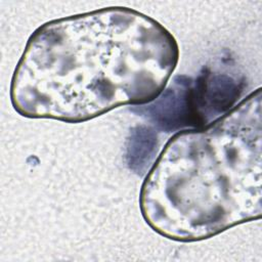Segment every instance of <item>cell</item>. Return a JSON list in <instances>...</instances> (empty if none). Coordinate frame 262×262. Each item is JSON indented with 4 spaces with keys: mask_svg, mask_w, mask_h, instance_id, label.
I'll return each instance as SVG.
<instances>
[{
    "mask_svg": "<svg viewBox=\"0 0 262 262\" xmlns=\"http://www.w3.org/2000/svg\"><path fill=\"white\" fill-rule=\"evenodd\" d=\"M179 61L175 37L155 18L112 6L49 20L27 41L10 83L14 111L77 124L166 88Z\"/></svg>",
    "mask_w": 262,
    "mask_h": 262,
    "instance_id": "1",
    "label": "cell"
},
{
    "mask_svg": "<svg viewBox=\"0 0 262 262\" xmlns=\"http://www.w3.org/2000/svg\"><path fill=\"white\" fill-rule=\"evenodd\" d=\"M146 224L182 243L207 239L262 215V90L202 128L177 132L139 192Z\"/></svg>",
    "mask_w": 262,
    "mask_h": 262,
    "instance_id": "2",
    "label": "cell"
},
{
    "mask_svg": "<svg viewBox=\"0 0 262 262\" xmlns=\"http://www.w3.org/2000/svg\"><path fill=\"white\" fill-rule=\"evenodd\" d=\"M192 83L193 78L189 76H175L156 99L130 111L146 120L152 128L167 133L202 128L204 124L194 103Z\"/></svg>",
    "mask_w": 262,
    "mask_h": 262,
    "instance_id": "3",
    "label": "cell"
},
{
    "mask_svg": "<svg viewBox=\"0 0 262 262\" xmlns=\"http://www.w3.org/2000/svg\"><path fill=\"white\" fill-rule=\"evenodd\" d=\"M245 87L243 77L214 72L210 67H204L192 83L194 103L204 126L231 110Z\"/></svg>",
    "mask_w": 262,
    "mask_h": 262,
    "instance_id": "4",
    "label": "cell"
},
{
    "mask_svg": "<svg viewBox=\"0 0 262 262\" xmlns=\"http://www.w3.org/2000/svg\"><path fill=\"white\" fill-rule=\"evenodd\" d=\"M159 147L155 130L146 125L131 128L125 144V163L136 175H144L152 163Z\"/></svg>",
    "mask_w": 262,
    "mask_h": 262,
    "instance_id": "5",
    "label": "cell"
}]
</instances>
